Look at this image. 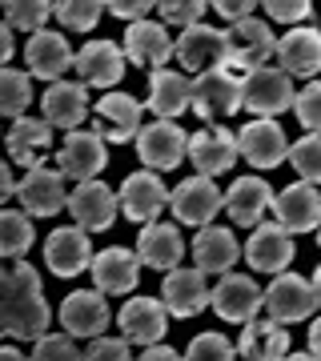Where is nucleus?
Returning <instances> with one entry per match:
<instances>
[{
	"label": "nucleus",
	"mask_w": 321,
	"mask_h": 361,
	"mask_svg": "<svg viewBox=\"0 0 321 361\" xmlns=\"http://www.w3.org/2000/svg\"><path fill=\"white\" fill-rule=\"evenodd\" d=\"M49 322L52 310L44 301L37 269L25 261L4 265L0 257V337L8 334L16 341H40L49 334Z\"/></svg>",
	"instance_id": "f257e3e1"
},
{
	"label": "nucleus",
	"mask_w": 321,
	"mask_h": 361,
	"mask_svg": "<svg viewBox=\"0 0 321 361\" xmlns=\"http://www.w3.org/2000/svg\"><path fill=\"white\" fill-rule=\"evenodd\" d=\"M225 52H229V68H241L245 77L257 68L269 65V56H277V37L265 20H241V25L225 28Z\"/></svg>",
	"instance_id": "f03ea898"
},
{
	"label": "nucleus",
	"mask_w": 321,
	"mask_h": 361,
	"mask_svg": "<svg viewBox=\"0 0 321 361\" xmlns=\"http://www.w3.org/2000/svg\"><path fill=\"white\" fill-rule=\"evenodd\" d=\"M173 56L181 61L185 73H217V68H229V52H225V28L213 25H193L185 28L177 40H173Z\"/></svg>",
	"instance_id": "7ed1b4c3"
},
{
	"label": "nucleus",
	"mask_w": 321,
	"mask_h": 361,
	"mask_svg": "<svg viewBox=\"0 0 321 361\" xmlns=\"http://www.w3.org/2000/svg\"><path fill=\"white\" fill-rule=\"evenodd\" d=\"M297 101L293 80L285 77L281 68H257L241 80V109L253 113V121H273L277 113H285Z\"/></svg>",
	"instance_id": "20e7f679"
},
{
	"label": "nucleus",
	"mask_w": 321,
	"mask_h": 361,
	"mask_svg": "<svg viewBox=\"0 0 321 361\" xmlns=\"http://www.w3.org/2000/svg\"><path fill=\"white\" fill-rule=\"evenodd\" d=\"M189 109L205 125H225L237 109H241V80L233 77L229 68H217V73H205V77L193 80V101Z\"/></svg>",
	"instance_id": "39448f33"
},
{
	"label": "nucleus",
	"mask_w": 321,
	"mask_h": 361,
	"mask_svg": "<svg viewBox=\"0 0 321 361\" xmlns=\"http://www.w3.org/2000/svg\"><path fill=\"white\" fill-rule=\"evenodd\" d=\"M141 113L145 104L133 97V92H104L97 101V116H92V133L101 141H113V145H128L141 137Z\"/></svg>",
	"instance_id": "423d86ee"
},
{
	"label": "nucleus",
	"mask_w": 321,
	"mask_h": 361,
	"mask_svg": "<svg viewBox=\"0 0 321 361\" xmlns=\"http://www.w3.org/2000/svg\"><path fill=\"white\" fill-rule=\"evenodd\" d=\"M137 157L149 173H165V169H177L185 157H189V133L181 129L177 121H153L145 125L141 137H137Z\"/></svg>",
	"instance_id": "0eeeda50"
},
{
	"label": "nucleus",
	"mask_w": 321,
	"mask_h": 361,
	"mask_svg": "<svg viewBox=\"0 0 321 361\" xmlns=\"http://www.w3.org/2000/svg\"><path fill=\"white\" fill-rule=\"evenodd\" d=\"M169 209H173V217L181 225H201L205 229V225H213V217H217L221 209H225V193L209 177H185L169 193Z\"/></svg>",
	"instance_id": "6e6552de"
},
{
	"label": "nucleus",
	"mask_w": 321,
	"mask_h": 361,
	"mask_svg": "<svg viewBox=\"0 0 321 361\" xmlns=\"http://www.w3.org/2000/svg\"><path fill=\"white\" fill-rule=\"evenodd\" d=\"M209 305H213V313H217L221 322L249 325L257 317V310H265V293L257 289L253 277H245V273H225L217 281V289L209 293Z\"/></svg>",
	"instance_id": "1a4fd4ad"
},
{
	"label": "nucleus",
	"mask_w": 321,
	"mask_h": 361,
	"mask_svg": "<svg viewBox=\"0 0 321 361\" xmlns=\"http://www.w3.org/2000/svg\"><path fill=\"white\" fill-rule=\"evenodd\" d=\"M237 133H229L225 125H205L201 133L189 137V161L197 169V177H221L237 165Z\"/></svg>",
	"instance_id": "9d476101"
},
{
	"label": "nucleus",
	"mask_w": 321,
	"mask_h": 361,
	"mask_svg": "<svg viewBox=\"0 0 321 361\" xmlns=\"http://www.w3.org/2000/svg\"><path fill=\"white\" fill-rule=\"evenodd\" d=\"M265 310H269L273 322H281V325H293V322L313 317V310H317L313 281L297 277V273H277L273 285L265 289Z\"/></svg>",
	"instance_id": "9b49d317"
},
{
	"label": "nucleus",
	"mask_w": 321,
	"mask_h": 361,
	"mask_svg": "<svg viewBox=\"0 0 321 361\" xmlns=\"http://www.w3.org/2000/svg\"><path fill=\"white\" fill-rule=\"evenodd\" d=\"M68 213H73V225H80L85 233H101L116 221L121 201L104 180H80L68 193Z\"/></svg>",
	"instance_id": "f8f14e48"
},
{
	"label": "nucleus",
	"mask_w": 321,
	"mask_h": 361,
	"mask_svg": "<svg viewBox=\"0 0 321 361\" xmlns=\"http://www.w3.org/2000/svg\"><path fill=\"white\" fill-rule=\"evenodd\" d=\"M16 201L25 205L28 217H56L68 197H64V173L61 169H28L25 177L16 180Z\"/></svg>",
	"instance_id": "ddd939ff"
},
{
	"label": "nucleus",
	"mask_w": 321,
	"mask_h": 361,
	"mask_svg": "<svg viewBox=\"0 0 321 361\" xmlns=\"http://www.w3.org/2000/svg\"><path fill=\"white\" fill-rule=\"evenodd\" d=\"M116 201H121V213H125L128 221H137V225H153V221L161 217V209L169 205V189L161 185L157 173L141 169V173H128L125 177Z\"/></svg>",
	"instance_id": "4468645a"
},
{
	"label": "nucleus",
	"mask_w": 321,
	"mask_h": 361,
	"mask_svg": "<svg viewBox=\"0 0 321 361\" xmlns=\"http://www.w3.org/2000/svg\"><path fill=\"white\" fill-rule=\"evenodd\" d=\"M44 265L56 277H77V273L92 269V241L80 225H61L49 233L44 241Z\"/></svg>",
	"instance_id": "2eb2a0df"
},
{
	"label": "nucleus",
	"mask_w": 321,
	"mask_h": 361,
	"mask_svg": "<svg viewBox=\"0 0 321 361\" xmlns=\"http://www.w3.org/2000/svg\"><path fill=\"white\" fill-rule=\"evenodd\" d=\"M297 245H293V233L281 229L277 221L273 225H257L249 233V241H245V261H249V269L257 273H285L289 269V261H293Z\"/></svg>",
	"instance_id": "dca6fc26"
},
{
	"label": "nucleus",
	"mask_w": 321,
	"mask_h": 361,
	"mask_svg": "<svg viewBox=\"0 0 321 361\" xmlns=\"http://www.w3.org/2000/svg\"><path fill=\"white\" fill-rule=\"evenodd\" d=\"M116 325H121V337L128 345H157L169 329V310L157 301V297H128L125 310L116 313Z\"/></svg>",
	"instance_id": "f3484780"
},
{
	"label": "nucleus",
	"mask_w": 321,
	"mask_h": 361,
	"mask_svg": "<svg viewBox=\"0 0 321 361\" xmlns=\"http://www.w3.org/2000/svg\"><path fill=\"white\" fill-rule=\"evenodd\" d=\"M109 165V153H104V141L97 137V133H85V129H77V133H68L64 137V145L56 149V169H61L68 180H97V173Z\"/></svg>",
	"instance_id": "a211bd4d"
},
{
	"label": "nucleus",
	"mask_w": 321,
	"mask_h": 361,
	"mask_svg": "<svg viewBox=\"0 0 321 361\" xmlns=\"http://www.w3.org/2000/svg\"><path fill=\"white\" fill-rule=\"evenodd\" d=\"M73 68L80 73V85H85V89H109L113 92V85L125 77V49L113 44V40H89V44L77 52Z\"/></svg>",
	"instance_id": "6ab92c4d"
},
{
	"label": "nucleus",
	"mask_w": 321,
	"mask_h": 361,
	"mask_svg": "<svg viewBox=\"0 0 321 361\" xmlns=\"http://www.w3.org/2000/svg\"><path fill=\"white\" fill-rule=\"evenodd\" d=\"M237 153L253 169H277L289 157V137L277 121H249L237 133Z\"/></svg>",
	"instance_id": "aec40b11"
},
{
	"label": "nucleus",
	"mask_w": 321,
	"mask_h": 361,
	"mask_svg": "<svg viewBox=\"0 0 321 361\" xmlns=\"http://www.w3.org/2000/svg\"><path fill=\"white\" fill-rule=\"evenodd\" d=\"M277 61H281L277 68L289 80H313L321 73V28H289L277 40Z\"/></svg>",
	"instance_id": "412c9836"
},
{
	"label": "nucleus",
	"mask_w": 321,
	"mask_h": 361,
	"mask_svg": "<svg viewBox=\"0 0 321 361\" xmlns=\"http://www.w3.org/2000/svg\"><path fill=\"white\" fill-rule=\"evenodd\" d=\"M4 149H8V161L20 165L25 173L40 169L52 149V125L44 116H20V121H13V129L4 137Z\"/></svg>",
	"instance_id": "4be33fe9"
},
{
	"label": "nucleus",
	"mask_w": 321,
	"mask_h": 361,
	"mask_svg": "<svg viewBox=\"0 0 321 361\" xmlns=\"http://www.w3.org/2000/svg\"><path fill=\"white\" fill-rule=\"evenodd\" d=\"M61 325L68 337H104L109 329V305H104L101 289H77L64 297L61 305Z\"/></svg>",
	"instance_id": "5701e85b"
},
{
	"label": "nucleus",
	"mask_w": 321,
	"mask_h": 361,
	"mask_svg": "<svg viewBox=\"0 0 321 361\" xmlns=\"http://www.w3.org/2000/svg\"><path fill=\"white\" fill-rule=\"evenodd\" d=\"M209 289L205 273L201 269H173L165 273V285H161V305L169 310V317H197V313L209 305Z\"/></svg>",
	"instance_id": "b1692460"
},
{
	"label": "nucleus",
	"mask_w": 321,
	"mask_h": 361,
	"mask_svg": "<svg viewBox=\"0 0 321 361\" xmlns=\"http://www.w3.org/2000/svg\"><path fill=\"white\" fill-rule=\"evenodd\" d=\"M25 61H28V73L37 80H56L73 68V61H77V52L68 49V40H64V32H32L25 44Z\"/></svg>",
	"instance_id": "393cba45"
},
{
	"label": "nucleus",
	"mask_w": 321,
	"mask_h": 361,
	"mask_svg": "<svg viewBox=\"0 0 321 361\" xmlns=\"http://www.w3.org/2000/svg\"><path fill=\"white\" fill-rule=\"evenodd\" d=\"M273 189L265 177H237L229 185V193H225V213H229L233 225H241V229H257L261 217H265V209H273Z\"/></svg>",
	"instance_id": "a878e982"
},
{
	"label": "nucleus",
	"mask_w": 321,
	"mask_h": 361,
	"mask_svg": "<svg viewBox=\"0 0 321 361\" xmlns=\"http://www.w3.org/2000/svg\"><path fill=\"white\" fill-rule=\"evenodd\" d=\"M273 213H277V225L289 233H309L321 225V193L317 185H305V180H297L289 189L273 197Z\"/></svg>",
	"instance_id": "bb28decb"
},
{
	"label": "nucleus",
	"mask_w": 321,
	"mask_h": 361,
	"mask_svg": "<svg viewBox=\"0 0 321 361\" xmlns=\"http://www.w3.org/2000/svg\"><path fill=\"white\" fill-rule=\"evenodd\" d=\"M125 61L137 68H165V61L173 56V37L165 32V25H157V20H137V25H128L125 32Z\"/></svg>",
	"instance_id": "cd10ccee"
},
{
	"label": "nucleus",
	"mask_w": 321,
	"mask_h": 361,
	"mask_svg": "<svg viewBox=\"0 0 321 361\" xmlns=\"http://www.w3.org/2000/svg\"><path fill=\"white\" fill-rule=\"evenodd\" d=\"M40 109H44V121H49L52 129L77 133V125L89 116V89L80 80H56V85L44 89Z\"/></svg>",
	"instance_id": "c85d7f7f"
},
{
	"label": "nucleus",
	"mask_w": 321,
	"mask_h": 361,
	"mask_svg": "<svg viewBox=\"0 0 321 361\" xmlns=\"http://www.w3.org/2000/svg\"><path fill=\"white\" fill-rule=\"evenodd\" d=\"M137 257H141V265H153L157 273H173L181 265V257H185V237H181L177 225L153 221L137 237Z\"/></svg>",
	"instance_id": "c756f323"
},
{
	"label": "nucleus",
	"mask_w": 321,
	"mask_h": 361,
	"mask_svg": "<svg viewBox=\"0 0 321 361\" xmlns=\"http://www.w3.org/2000/svg\"><path fill=\"white\" fill-rule=\"evenodd\" d=\"M92 281L101 293H128L141 281V257L125 245H109L92 257Z\"/></svg>",
	"instance_id": "7c9ffc66"
},
{
	"label": "nucleus",
	"mask_w": 321,
	"mask_h": 361,
	"mask_svg": "<svg viewBox=\"0 0 321 361\" xmlns=\"http://www.w3.org/2000/svg\"><path fill=\"white\" fill-rule=\"evenodd\" d=\"M237 353H241V361H285L289 357V329L273 317L269 322L253 317L237 337Z\"/></svg>",
	"instance_id": "2f4dec72"
},
{
	"label": "nucleus",
	"mask_w": 321,
	"mask_h": 361,
	"mask_svg": "<svg viewBox=\"0 0 321 361\" xmlns=\"http://www.w3.org/2000/svg\"><path fill=\"white\" fill-rule=\"evenodd\" d=\"M193 101V80L173 68H157L149 73V101L145 109H153L157 121H177Z\"/></svg>",
	"instance_id": "473e14b6"
},
{
	"label": "nucleus",
	"mask_w": 321,
	"mask_h": 361,
	"mask_svg": "<svg viewBox=\"0 0 321 361\" xmlns=\"http://www.w3.org/2000/svg\"><path fill=\"white\" fill-rule=\"evenodd\" d=\"M241 257V245H237V237L229 229H221V225H205V229L193 237V261H197V269L201 273H233Z\"/></svg>",
	"instance_id": "72a5a7b5"
},
{
	"label": "nucleus",
	"mask_w": 321,
	"mask_h": 361,
	"mask_svg": "<svg viewBox=\"0 0 321 361\" xmlns=\"http://www.w3.org/2000/svg\"><path fill=\"white\" fill-rule=\"evenodd\" d=\"M32 249V221L20 209H0V257L20 261Z\"/></svg>",
	"instance_id": "f704fd0d"
},
{
	"label": "nucleus",
	"mask_w": 321,
	"mask_h": 361,
	"mask_svg": "<svg viewBox=\"0 0 321 361\" xmlns=\"http://www.w3.org/2000/svg\"><path fill=\"white\" fill-rule=\"evenodd\" d=\"M28 104H32V77L16 68H0V116L20 121Z\"/></svg>",
	"instance_id": "c9c22d12"
},
{
	"label": "nucleus",
	"mask_w": 321,
	"mask_h": 361,
	"mask_svg": "<svg viewBox=\"0 0 321 361\" xmlns=\"http://www.w3.org/2000/svg\"><path fill=\"white\" fill-rule=\"evenodd\" d=\"M0 8H4L8 28H25V32H44V20L52 16L49 0H8Z\"/></svg>",
	"instance_id": "e433bc0d"
},
{
	"label": "nucleus",
	"mask_w": 321,
	"mask_h": 361,
	"mask_svg": "<svg viewBox=\"0 0 321 361\" xmlns=\"http://www.w3.org/2000/svg\"><path fill=\"white\" fill-rule=\"evenodd\" d=\"M101 13H104V4H97V0H61V4H52V16L68 32H89V28H97Z\"/></svg>",
	"instance_id": "4c0bfd02"
},
{
	"label": "nucleus",
	"mask_w": 321,
	"mask_h": 361,
	"mask_svg": "<svg viewBox=\"0 0 321 361\" xmlns=\"http://www.w3.org/2000/svg\"><path fill=\"white\" fill-rule=\"evenodd\" d=\"M289 161H293L297 177L305 185H321V137L317 133H309V137L289 145Z\"/></svg>",
	"instance_id": "58836bf2"
},
{
	"label": "nucleus",
	"mask_w": 321,
	"mask_h": 361,
	"mask_svg": "<svg viewBox=\"0 0 321 361\" xmlns=\"http://www.w3.org/2000/svg\"><path fill=\"white\" fill-rule=\"evenodd\" d=\"M185 361H237V345L225 334H197L185 349Z\"/></svg>",
	"instance_id": "ea45409f"
},
{
	"label": "nucleus",
	"mask_w": 321,
	"mask_h": 361,
	"mask_svg": "<svg viewBox=\"0 0 321 361\" xmlns=\"http://www.w3.org/2000/svg\"><path fill=\"white\" fill-rule=\"evenodd\" d=\"M205 0H161L157 4V13H161V25H181V32L193 25H201V16H205Z\"/></svg>",
	"instance_id": "a19ab883"
},
{
	"label": "nucleus",
	"mask_w": 321,
	"mask_h": 361,
	"mask_svg": "<svg viewBox=\"0 0 321 361\" xmlns=\"http://www.w3.org/2000/svg\"><path fill=\"white\" fill-rule=\"evenodd\" d=\"M293 113H297V121H301L309 133H317L321 137V80H309L305 89L297 92Z\"/></svg>",
	"instance_id": "79ce46f5"
},
{
	"label": "nucleus",
	"mask_w": 321,
	"mask_h": 361,
	"mask_svg": "<svg viewBox=\"0 0 321 361\" xmlns=\"http://www.w3.org/2000/svg\"><path fill=\"white\" fill-rule=\"evenodd\" d=\"M32 361H85V353L73 345V337L44 334V337L37 341V349H32Z\"/></svg>",
	"instance_id": "37998d69"
},
{
	"label": "nucleus",
	"mask_w": 321,
	"mask_h": 361,
	"mask_svg": "<svg viewBox=\"0 0 321 361\" xmlns=\"http://www.w3.org/2000/svg\"><path fill=\"white\" fill-rule=\"evenodd\" d=\"M261 8L277 25H305L309 16H313V4L309 0H265Z\"/></svg>",
	"instance_id": "c03bdc74"
},
{
	"label": "nucleus",
	"mask_w": 321,
	"mask_h": 361,
	"mask_svg": "<svg viewBox=\"0 0 321 361\" xmlns=\"http://www.w3.org/2000/svg\"><path fill=\"white\" fill-rule=\"evenodd\" d=\"M85 361H133L125 337H97L85 353Z\"/></svg>",
	"instance_id": "a18cd8bd"
},
{
	"label": "nucleus",
	"mask_w": 321,
	"mask_h": 361,
	"mask_svg": "<svg viewBox=\"0 0 321 361\" xmlns=\"http://www.w3.org/2000/svg\"><path fill=\"white\" fill-rule=\"evenodd\" d=\"M104 8H109L116 20H125V25H137V20H149V13H153L157 4H149V0H109Z\"/></svg>",
	"instance_id": "49530a36"
},
{
	"label": "nucleus",
	"mask_w": 321,
	"mask_h": 361,
	"mask_svg": "<svg viewBox=\"0 0 321 361\" xmlns=\"http://www.w3.org/2000/svg\"><path fill=\"white\" fill-rule=\"evenodd\" d=\"M213 13L221 16V20H229V25H241V20H249L253 16V0H217V4H209Z\"/></svg>",
	"instance_id": "de8ad7c7"
},
{
	"label": "nucleus",
	"mask_w": 321,
	"mask_h": 361,
	"mask_svg": "<svg viewBox=\"0 0 321 361\" xmlns=\"http://www.w3.org/2000/svg\"><path fill=\"white\" fill-rule=\"evenodd\" d=\"M8 197H16V180H13L8 161H0V209H4V201H8Z\"/></svg>",
	"instance_id": "09e8293b"
},
{
	"label": "nucleus",
	"mask_w": 321,
	"mask_h": 361,
	"mask_svg": "<svg viewBox=\"0 0 321 361\" xmlns=\"http://www.w3.org/2000/svg\"><path fill=\"white\" fill-rule=\"evenodd\" d=\"M137 361H185V357H181L177 349H169V345H149Z\"/></svg>",
	"instance_id": "8fccbe9b"
},
{
	"label": "nucleus",
	"mask_w": 321,
	"mask_h": 361,
	"mask_svg": "<svg viewBox=\"0 0 321 361\" xmlns=\"http://www.w3.org/2000/svg\"><path fill=\"white\" fill-rule=\"evenodd\" d=\"M13 52H16V44H13V28H8V25H0V68H8Z\"/></svg>",
	"instance_id": "3c124183"
},
{
	"label": "nucleus",
	"mask_w": 321,
	"mask_h": 361,
	"mask_svg": "<svg viewBox=\"0 0 321 361\" xmlns=\"http://www.w3.org/2000/svg\"><path fill=\"white\" fill-rule=\"evenodd\" d=\"M309 353L321 361V322H313L309 325Z\"/></svg>",
	"instance_id": "603ef678"
},
{
	"label": "nucleus",
	"mask_w": 321,
	"mask_h": 361,
	"mask_svg": "<svg viewBox=\"0 0 321 361\" xmlns=\"http://www.w3.org/2000/svg\"><path fill=\"white\" fill-rule=\"evenodd\" d=\"M0 361H32V357H25V353L13 349V345H0Z\"/></svg>",
	"instance_id": "864d4df0"
},
{
	"label": "nucleus",
	"mask_w": 321,
	"mask_h": 361,
	"mask_svg": "<svg viewBox=\"0 0 321 361\" xmlns=\"http://www.w3.org/2000/svg\"><path fill=\"white\" fill-rule=\"evenodd\" d=\"M313 293H317V305H321V265H317V273H313Z\"/></svg>",
	"instance_id": "5fc2aeb1"
},
{
	"label": "nucleus",
	"mask_w": 321,
	"mask_h": 361,
	"mask_svg": "<svg viewBox=\"0 0 321 361\" xmlns=\"http://www.w3.org/2000/svg\"><path fill=\"white\" fill-rule=\"evenodd\" d=\"M285 361H317V357H313V353H289Z\"/></svg>",
	"instance_id": "6e6d98bb"
},
{
	"label": "nucleus",
	"mask_w": 321,
	"mask_h": 361,
	"mask_svg": "<svg viewBox=\"0 0 321 361\" xmlns=\"http://www.w3.org/2000/svg\"><path fill=\"white\" fill-rule=\"evenodd\" d=\"M317 241H321V225H317Z\"/></svg>",
	"instance_id": "4d7b16f0"
}]
</instances>
